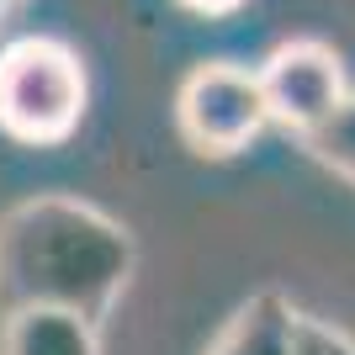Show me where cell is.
<instances>
[{
	"mask_svg": "<svg viewBox=\"0 0 355 355\" xmlns=\"http://www.w3.org/2000/svg\"><path fill=\"white\" fill-rule=\"evenodd\" d=\"M138 244L112 212L43 191L0 212V313L101 318L133 282Z\"/></svg>",
	"mask_w": 355,
	"mask_h": 355,
	"instance_id": "cell-1",
	"label": "cell"
},
{
	"mask_svg": "<svg viewBox=\"0 0 355 355\" xmlns=\"http://www.w3.org/2000/svg\"><path fill=\"white\" fill-rule=\"evenodd\" d=\"M90 106L85 59L64 37L21 32L0 48V133L21 148H59Z\"/></svg>",
	"mask_w": 355,
	"mask_h": 355,
	"instance_id": "cell-2",
	"label": "cell"
},
{
	"mask_svg": "<svg viewBox=\"0 0 355 355\" xmlns=\"http://www.w3.org/2000/svg\"><path fill=\"white\" fill-rule=\"evenodd\" d=\"M175 128L191 154L234 159L270 128L260 74L234 59H202L175 90Z\"/></svg>",
	"mask_w": 355,
	"mask_h": 355,
	"instance_id": "cell-3",
	"label": "cell"
},
{
	"mask_svg": "<svg viewBox=\"0 0 355 355\" xmlns=\"http://www.w3.org/2000/svg\"><path fill=\"white\" fill-rule=\"evenodd\" d=\"M254 74H260V96H266L270 122L292 128L297 138H308L313 128H324V122L350 101L340 53L329 43H318V37L276 43Z\"/></svg>",
	"mask_w": 355,
	"mask_h": 355,
	"instance_id": "cell-4",
	"label": "cell"
},
{
	"mask_svg": "<svg viewBox=\"0 0 355 355\" xmlns=\"http://www.w3.org/2000/svg\"><path fill=\"white\" fill-rule=\"evenodd\" d=\"M0 355H101V340H96L90 318L27 308V313H6Z\"/></svg>",
	"mask_w": 355,
	"mask_h": 355,
	"instance_id": "cell-5",
	"label": "cell"
},
{
	"mask_svg": "<svg viewBox=\"0 0 355 355\" xmlns=\"http://www.w3.org/2000/svg\"><path fill=\"white\" fill-rule=\"evenodd\" d=\"M207 355H292V302L282 292H254L218 329Z\"/></svg>",
	"mask_w": 355,
	"mask_h": 355,
	"instance_id": "cell-6",
	"label": "cell"
},
{
	"mask_svg": "<svg viewBox=\"0 0 355 355\" xmlns=\"http://www.w3.org/2000/svg\"><path fill=\"white\" fill-rule=\"evenodd\" d=\"M302 148H308L318 164H329L334 175H345L355 186V96L324 122V128H313V133L302 138Z\"/></svg>",
	"mask_w": 355,
	"mask_h": 355,
	"instance_id": "cell-7",
	"label": "cell"
},
{
	"mask_svg": "<svg viewBox=\"0 0 355 355\" xmlns=\"http://www.w3.org/2000/svg\"><path fill=\"white\" fill-rule=\"evenodd\" d=\"M292 355H355V340L324 318L292 308Z\"/></svg>",
	"mask_w": 355,
	"mask_h": 355,
	"instance_id": "cell-8",
	"label": "cell"
},
{
	"mask_svg": "<svg viewBox=\"0 0 355 355\" xmlns=\"http://www.w3.org/2000/svg\"><path fill=\"white\" fill-rule=\"evenodd\" d=\"M186 16H202V21H223V16H239L250 0H175Z\"/></svg>",
	"mask_w": 355,
	"mask_h": 355,
	"instance_id": "cell-9",
	"label": "cell"
},
{
	"mask_svg": "<svg viewBox=\"0 0 355 355\" xmlns=\"http://www.w3.org/2000/svg\"><path fill=\"white\" fill-rule=\"evenodd\" d=\"M11 6H16V0H0V16H6V11H11Z\"/></svg>",
	"mask_w": 355,
	"mask_h": 355,
	"instance_id": "cell-10",
	"label": "cell"
}]
</instances>
